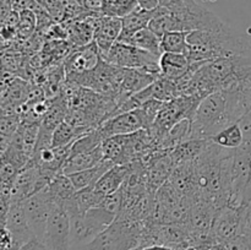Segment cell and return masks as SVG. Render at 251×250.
<instances>
[{"label":"cell","instance_id":"cell-28","mask_svg":"<svg viewBox=\"0 0 251 250\" xmlns=\"http://www.w3.org/2000/svg\"><path fill=\"white\" fill-rule=\"evenodd\" d=\"M140 250H195V249H178V248L167 247V245H147V247H142Z\"/></svg>","mask_w":251,"mask_h":250},{"label":"cell","instance_id":"cell-10","mask_svg":"<svg viewBox=\"0 0 251 250\" xmlns=\"http://www.w3.org/2000/svg\"><path fill=\"white\" fill-rule=\"evenodd\" d=\"M122 28L123 20L119 17L104 16L102 14L97 16L95 25V42L98 46L100 55L107 54L113 44L119 39Z\"/></svg>","mask_w":251,"mask_h":250},{"label":"cell","instance_id":"cell-13","mask_svg":"<svg viewBox=\"0 0 251 250\" xmlns=\"http://www.w3.org/2000/svg\"><path fill=\"white\" fill-rule=\"evenodd\" d=\"M104 196L100 195L95 186H88V188L80 189L73 195V198L64 205L65 210L68 211L70 217L76 216H82L87 212L90 208L100 205Z\"/></svg>","mask_w":251,"mask_h":250},{"label":"cell","instance_id":"cell-7","mask_svg":"<svg viewBox=\"0 0 251 250\" xmlns=\"http://www.w3.org/2000/svg\"><path fill=\"white\" fill-rule=\"evenodd\" d=\"M244 208L226 205L217 211L210 230V237L215 244L226 243L243 234Z\"/></svg>","mask_w":251,"mask_h":250},{"label":"cell","instance_id":"cell-8","mask_svg":"<svg viewBox=\"0 0 251 250\" xmlns=\"http://www.w3.org/2000/svg\"><path fill=\"white\" fill-rule=\"evenodd\" d=\"M102 60V55L96 42L86 44L82 47H76L70 51L64 61V71L66 80L83 75L95 70Z\"/></svg>","mask_w":251,"mask_h":250},{"label":"cell","instance_id":"cell-23","mask_svg":"<svg viewBox=\"0 0 251 250\" xmlns=\"http://www.w3.org/2000/svg\"><path fill=\"white\" fill-rule=\"evenodd\" d=\"M37 25V16L33 10L20 11V21L17 25V36L22 39H27L34 31Z\"/></svg>","mask_w":251,"mask_h":250},{"label":"cell","instance_id":"cell-20","mask_svg":"<svg viewBox=\"0 0 251 250\" xmlns=\"http://www.w3.org/2000/svg\"><path fill=\"white\" fill-rule=\"evenodd\" d=\"M188 33L184 31H171L161 37V49L163 53L188 54Z\"/></svg>","mask_w":251,"mask_h":250},{"label":"cell","instance_id":"cell-17","mask_svg":"<svg viewBox=\"0 0 251 250\" xmlns=\"http://www.w3.org/2000/svg\"><path fill=\"white\" fill-rule=\"evenodd\" d=\"M47 190H48L49 195L51 196L55 205L60 206L65 205L73 198L74 194L77 191L69 175L63 173H58L51 179L50 183L47 185Z\"/></svg>","mask_w":251,"mask_h":250},{"label":"cell","instance_id":"cell-19","mask_svg":"<svg viewBox=\"0 0 251 250\" xmlns=\"http://www.w3.org/2000/svg\"><path fill=\"white\" fill-rule=\"evenodd\" d=\"M211 141L226 150H237L244 144V135L239 123L229 125L211 137Z\"/></svg>","mask_w":251,"mask_h":250},{"label":"cell","instance_id":"cell-5","mask_svg":"<svg viewBox=\"0 0 251 250\" xmlns=\"http://www.w3.org/2000/svg\"><path fill=\"white\" fill-rule=\"evenodd\" d=\"M152 124L147 118L146 113L142 109V107H140L129 112L119 113L104 120L98 127L105 140L115 135H127L144 129L149 130Z\"/></svg>","mask_w":251,"mask_h":250},{"label":"cell","instance_id":"cell-11","mask_svg":"<svg viewBox=\"0 0 251 250\" xmlns=\"http://www.w3.org/2000/svg\"><path fill=\"white\" fill-rule=\"evenodd\" d=\"M199 63H193L189 56L183 53H163L159 58L161 76L171 80H179L190 73Z\"/></svg>","mask_w":251,"mask_h":250},{"label":"cell","instance_id":"cell-25","mask_svg":"<svg viewBox=\"0 0 251 250\" xmlns=\"http://www.w3.org/2000/svg\"><path fill=\"white\" fill-rule=\"evenodd\" d=\"M243 234L251 235V202L244 208L243 216Z\"/></svg>","mask_w":251,"mask_h":250},{"label":"cell","instance_id":"cell-1","mask_svg":"<svg viewBox=\"0 0 251 250\" xmlns=\"http://www.w3.org/2000/svg\"><path fill=\"white\" fill-rule=\"evenodd\" d=\"M188 54L193 63L218 58L251 55V44L227 24L220 28L193 31L188 33Z\"/></svg>","mask_w":251,"mask_h":250},{"label":"cell","instance_id":"cell-16","mask_svg":"<svg viewBox=\"0 0 251 250\" xmlns=\"http://www.w3.org/2000/svg\"><path fill=\"white\" fill-rule=\"evenodd\" d=\"M114 164V162H112L110 159L104 158L100 164L92 167V168L83 169V171L69 174V178L71 179L76 190L88 188V186H95L96 183L100 179V176H102L108 169L112 168Z\"/></svg>","mask_w":251,"mask_h":250},{"label":"cell","instance_id":"cell-9","mask_svg":"<svg viewBox=\"0 0 251 250\" xmlns=\"http://www.w3.org/2000/svg\"><path fill=\"white\" fill-rule=\"evenodd\" d=\"M1 228H6L12 238V249L16 250L33 239L34 234L29 227L22 202L11 203L6 217L1 221Z\"/></svg>","mask_w":251,"mask_h":250},{"label":"cell","instance_id":"cell-18","mask_svg":"<svg viewBox=\"0 0 251 250\" xmlns=\"http://www.w3.org/2000/svg\"><path fill=\"white\" fill-rule=\"evenodd\" d=\"M123 42H124V43L132 44V46L150 51V53L154 54V55L157 56L162 55L161 38H159L151 28H149V27L135 32L132 36H130L129 38H126Z\"/></svg>","mask_w":251,"mask_h":250},{"label":"cell","instance_id":"cell-27","mask_svg":"<svg viewBox=\"0 0 251 250\" xmlns=\"http://www.w3.org/2000/svg\"><path fill=\"white\" fill-rule=\"evenodd\" d=\"M139 7L146 10H154L158 7V0H137Z\"/></svg>","mask_w":251,"mask_h":250},{"label":"cell","instance_id":"cell-6","mask_svg":"<svg viewBox=\"0 0 251 250\" xmlns=\"http://www.w3.org/2000/svg\"><path fill=\"white\" fill-rule=\"evenodd\" d=\"M43 242L48 250H71V220L64 206H54Z\"/></svg>","mask_w":251,"mask_h":250},{"label":"cell","instance_id":"cell-4","mask_svg":"<svg viewBox=\"0 0 251 250\" xmlns=\"http://www.w3.org/2000/svg\"><path fill=\"white\" fill-rule=\"evenodd\" d=\"M21 202L34 237L43 242L49 217L55 206V202L47 190V186Z\"/></svg>","mask_w":251,"mask_h":250},{"label":"cell","instance_id":"cell-3","mask_svg":"<svg viewBox=\"0 0 251 250\" xmlns=\"http://www.w3.org/2000/svg\"><path fill=\"white\" fill-rule=\"evenodd\" d=\"M107 63L122 69H142L151 73L161 74L159 58L150 51L117 41L110 50L102 56Z\"/></svg>","mask_w":251,"mask_h":250},{"label":"cell","instance_id":"cell-21","mask_svg":"<svg viewBox=\"0 0 251 250\" xmlns=\"http://www.w3.org/2000/svg\"><path fill=\"white\" fill-rule=\"evenodd\" d=\"M103 141H104V137H103L100 127H96V129L91 130L87 134L78 137V139L71 145L70 154H69V156L76 153H82V152L92 151V150L100 147V145L103 144Z\"/></svg>","mask_w":251,"mask_h":250},{"label":"cell","instance_id":"cell-29","mask_svg":"<svg viewBox=\"0 0 251 250\" xmlns=\"http://www.w3.org/2000/svg\"><path fill=\"white\" fill-rule=\"evenodd\" d=\"M185 1H188V2H191V1H195V0H185Z\"/></svg>","mask_w":251,"mask_h":250},{"label":"cell","instance_id":"cell-24","mask_svg":"<svg viewBox=\"0 0 251 250\" xmlns=\"http://www.w3.org/2000/svg\"><path fill=\"white\" fill-rule=\"evenodd\" d=\"M238 123H239L240 127H242L243 135H244V144H243V146H247L251 149V109Z\"/></svg>","mask_w":251,"mask_h":250},{"label":"cell","instance_id":"cell-2","mask_svg":"<svg viewBox=\"0 0 251 250\" xmlns=\"http://www.w3.org/2000/svg\"><path fill=\"white\" fill-rule=\"evenodd\" d=\"M145 225L146 221L117 217L109 227L80 250H131L141 245Z\"/></svg>","mask_w":251,"mask_h":250},{"label":"cell","instance_id":"cell-26","mask_svg":"<svg viewBox=\"0 0 251 250\" xmlns=\"http://www.w3.org/2000/svg\"><path fill=\"white\" fill-rule=\"evenodd\" d=\"M16 250H48V248L46 247L44 242L37 239V238H33V239L27 242L26 244H24L21 248Z\"/></svg>","mask_w":251,"mask_h":250},{"label":"cell","instance_id":"cell-15","mask_svg":"<svg viewBox=\"0 0 251 250\" xmlns=\"http://www.w3.org/2000/svg\"><path fill=\"white\" fill-rule=\"evenodd\" d=\"M156 10L157 9L146 10L137 6L136 9L132 10L130 14H127L125 17H123L122 34H120L118 41H125V39L129 38L130 36H132L135 32L149 27L150 22H151V20L153 19L154 15H156Z\"/></svg>","mask_w":251,"mask_h":250},{"label":"cell","instance_id":"cell-22","mask_svg":"<svg viewBox=\"0 0 251 250\" xmlns=\"http://www.w3.org/2000/svg\"><path fill=\"white\" fill-rule=\"evenodd\" d=\"M137 6V0H103L100 14L104 16L123 19Z\"/></svg>","mask_w":251,"mask_h":250},{"label":"cell","instance_id":"cell-12","mask_svg":"<svg viewBox=\"0 0 251 250\" xmlns=\"http://www.w3.org/2000/svg\"><path fill=\"white\" fill-rule=\"evenodd\" d=\"M132 171V162L126 164H114L110 169H108L100 180L96 183L95 189L102 196H108L110 194L119 190L125 181L129 178Z\"/></svg>","mask_w":251,"mask_h":250},{"label":"cell","instance_id":"cell-14","mask_svg":"<svg viewBox=\"0 0 251 250\" xmlns=\"http://www.w3.org/2000/svg\"><path fill=\"white\" fill-rule=\"evenodd\" d=\"M103 159H104V153H103L102 145H100V147L90 152H82V153L69 156L61 168V173L69 175V174L76 173V172L83 171V169L92 168V167L100 164Z\"/></svg>","mask_w":251,"mask_h":250}]
</instances>
